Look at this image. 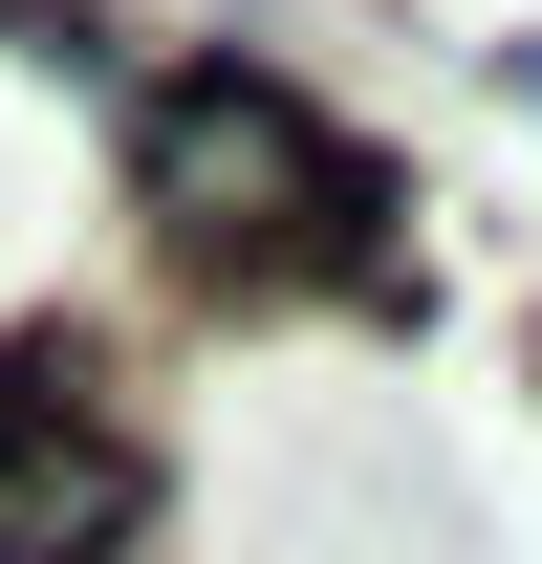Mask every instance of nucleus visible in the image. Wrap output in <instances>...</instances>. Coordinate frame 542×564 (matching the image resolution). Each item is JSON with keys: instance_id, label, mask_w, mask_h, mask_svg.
Here are the masks:
<instances>
[{"instance_id": "1", "label": "nucleus", "mask_w": 542, "mask_h": 564, "mask_svg": "<svg viewBox=\"0 0 542 564\" xmlns=\"http://www.w3.org/2000/svg\"><path fill=\"white\" fill-rule=\"evenodd\" d=\"M131 174H152V217H196V239H239V196H282L304 239L347 261V217H369V174H347L304 109H282L261 66H196V87H152V131H131Z\"/></svg>"}, {"instance_id": "2", "label": "nucleus", "mask_w": 542, "mask_h": 564, "mask_svg": "<svg viewBox=\"0 0 542 564\" xmlns=\"http://www.w3.org/2000/svg\"><path fill=\"white\" fill-rule=\"evenodd\" d=\"M109 543H131V434L87 413L66 348H22L0 369V564H109Z\"/></svg>"}, {"instance_id": "3", "label": "nucleus", "mask_w": 542, "mask_h": 564, "mask_svg": "<svg viewBox=\"0 0 542 564\" xmlns=\"http://www.w3.org/2000/svg\"><path fill=\"white\" fill-rule=\"evenodd\" d=\"M521 109H542V44H521Z\"/></svg>"}]
</instances>
